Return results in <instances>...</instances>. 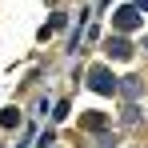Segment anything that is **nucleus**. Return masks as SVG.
Segmentation results:
<instances>
[{
    "instance_id": "f03ea898",
    "label": "nucleus",
    "mask_w": 148,
    "mask_h": 148,
    "mask_svg": "<svg viewBox=\"0 0 148 148\" xmlns=\"http://www.w3.org/2000/svg\"><path fill=\"white\" fill-rule=\"evenodd\" d=\"M112 24L124 28V32H132V28H140V8L136 4H128V8H116V16H112Z\"/></svg>"
},
{
    "instance_id": "423d86ee",
    "label": "nucleus",
    "mask_w": 148,
    "mask_h": 148,
    "mask_svg": "<svg viewBox=\"0 0 148 148\" xmlns=\"http://www.w3.org/2000/svg\"><path fill=\"white\" fill-rule=\"evenodd\" d=\"M136 8H144V12H148V0H136Z\"/></svg>"
},
{
    "instance_id": "7ed1b4c3",
    "label": "nucleus",
    "mask_w": 148,
    "mask_h": 148,
    "mask_svg": "<svg viewBox=\"0 0 148 148\" xmlns=\"http://www.w3.org/2000/svg\"><path fill=\"white\" fill-rule=\"evenodd\" d=\"M104 52H108L112 60H128V56H132V44H128V40H108Z\"/></svg>"
},
{
    "instance_id": "20e7f679",
    "label": "nucleus",
    "mask_w": 148,
    "mask_h": 148,
    "mask_svg": "<svg viewBox=\"0 0 148 148\" xmlns=\"http://www.w3.org/2000/svg\"><path fill=\"white\" fill-rule=\"evenodd\" d=\"M0 124H4V128L20 124V112H16V108H4V112H0Z\"/></svg>"
},
{
    "instance_id": "39448f33",
    "label": "nucleus",
    "mask_w": 148,
    "mask_h": 148,
    "mask_svg": "<svg viewBox=\"0 0 148 148\" xmlns=\"http://www.w3.org/2000/svg\"><path fill=\"white\" fill-rule=\"evenodd\" d=\"M80 124H84V128H104V116H96V112H92V116H84Z\"/></svg>"
},
{
    "instance_id": "f257e3e1",
    "label": "nucleus",
    "mask_w": 148,
    "mask_h": 148,
    "mask_svg": "<svg viewBox=\"0 0 148 148\" xmlns=\"http://www.w3.org/2000/svg\"><path fill=\"white\" fill-rule=\"evenodd\" d=\"M88 88H96V92H104V96H112V92H116V76L108 72V68H92V72H88Z\"/></svg>"
}]
</instances>
